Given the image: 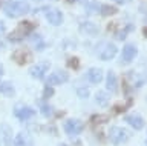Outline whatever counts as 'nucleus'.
Returning a JSON list of instances; mask_svg holds the SVG:
<instances>
[{
    "label": "nucleus",
    "mask_w": 147,
    "mask_h": 146,
    "mask_svg": "<svg viewBox=\"0 0 147 146\" xmlns=\"http://www.w3.org/2000/svg\"><path fill=\"white\" fill-rule=\"evenodd\" d=\"M2 75H3V65L0 63V77H2Z\"/></svg>",
    "instance_id": "nucleus-31"
},
{
    "label": "nucleus",
    "mask_w": 147,
    "mask_h": 146,
    "mask_svg": "<svg viewBox=\"0 0 147 146\" xmlns=\"http://www.w3.org/2000/svg\"><path fill=\"white\" fill-rule=\"evenodd\" d=\"M146 22H147V17H146Z\"/></svg>",
    "instance_id": "nucleus-37"
},
{
    "label": "nucleus",
    "mask_w": 147,
    "mask_h": 146,
    "mask_svg": "<svg viewBox=\"0 0 147 146\" xmlns=\"http://www.w3.org/2000/svg\"><path fill=\"white\" fill-rule=\"evenodd\" d=\"M14 115H16L18 120H28V118L34 117L35 111L29 106H23V105H17L16 109H14Z\"/></svg>",
    "instance_id": "nucleus-8"
},
{
    "label": "nucleus",
    "mask_w": 147,
    "mask_h": 146,
    "mask_svg": "<svg viewBox=\"0 0 147 146\" xmlns=\"http://www.w3.org/2000/svg\"><path fill=\"white\" fill-rule=\"evenodd\" d=\"M67 66L72 68V69H78V68H80V58H78V57L67 58Z\"/></svg>",
    "instance_id": "nucleus-22"
},
{
    "label": "nucleus",
    "mask_w": 147,
    "mask_h": 146,
    "mask_svg": "<svg viewBox=\"0 0 147 146\" xmlns=\"http://www.w3.org/2000/svg\"><path fill=\"white\" fill-rule=\"evenodd\" d=\"M60 146H67V145H60Z\"/></svg>",
    "instance_id": "nucleus-36"
},
{
    "label": "nucleus",
    "mask_w": 147,
    "mask_h": 146,
    "mask_svg": "<svg viewBox=\"0 0 147 146\" xmlns=\"http://www.w3.org/2000/svg\"><path fill=\"white\" fill-rule=\"evenodd\" d=\"M107 120H109L107 115H94L92 117V123L94 125H96V123H106Z\"/></svg>",
    "instance_id": "nucleus-25"
},
{
    "label": "nucleus",
    "mask_w": 147,
    "mask_h": 146,
    "mask_svg": "<svg viewBox=\"0 0 147 146\" xmlns=\"http://www.w3.org/2000/svg\"><path fill=\"white\" fill-rule=\"evenodd\" d=\"M14 146H32V139L29 134L20 132L14 137Z\"/></svg>",
    "instance_id": "nucleus-14"
},
{
    "label": "nucleus",
    "mask_w": 147,
    "mask_h": 146,
    "mask_svg": "<svg viewBox=\"0 0 147 146\" xmlns=\"http://www.w3.org/2000/svg\"><path fill=\"white\" fill-rule=\"evenodd\" d=\"M126 122L130 125L133 129H142L144 128V120H142L141 115H138V114H130V115L126 117Z\"/></svg>",
    "instance_id": "nucleus-13"
},
{
    "label": "nucleus",
    "mask_w": 147,
    "mask_h": 146,
    "mask_svg": "<svg viewBox=\"0 0 147 146\" xmlns=\"http://www.w3.org/2000/svg\"><path fill=\"white\" fill-rule=\"evenodd\" d=\"M138 54L136 48L133 46V45H126V46L123 48V54H121V60L126 62V63H130L133 58H135V56Z\"/></svg>",
    "instance_id": "nucleus-10"
},
{
    "label": "nucleus",
    "mask_w": 147,
    "mask_h": 146,
    "mask_svg": "<svg viewBox=\"0 0 147 146\" xmlns=\"http://www.w3.org/2000/svg\"><path fill=\"white\" fill-rule=\"evenodd\" d=\"M69 2H71V3H72V2H75V0H69Z\"/></svg>",
    "instance_id": "nucleus-35"
},
{
    "label": "nucleus",
    "mask_w": 147,
    "mask_h": 146,
    "mask_svg": "<svg viewBox=\"0 0 147 146\" xmlns=\"http://www.w3.org/2000/svg\"><path fill=\"white\" fill-rule=\"evenodd\" d=\"M46 19H48V22L54 26H58V25L63 23V14L60 10H49L46 12Z\"/></svg>",
    "instance_id": "nucleus-9"
},
{
    "label": "nucleus",
    "mask_w": 147,
    "mask_h": 146,
    "mask_svg": "<svg viewBox=\"0 0 147 146\" xmlns=\"http://www.w3.org/2000/svg\"><path fill=\"white\" fill-rule=\"evenodd\" d=\"M5 29H6V28H5V23H3V22H0V33H5Z\"/></svg>",
    "instance_id": "nucleus-29"
},
{
    "label": "nucleus",
    "mask_w": 147,
    "mask_h": 146,
    "mask_svg": "<svg viewBox=\"0 0 147 146\" xmlns=\"http://www.w3.org/2000/svg\"><path fill=\"white\" fill-rule=\"evenodd\" d=\"M84 129V123L80 120H67L64 123V131L69 135H77Z\"/></svg>",
    "instance_id": "nucleus-7"
},
{
    "label": "nucleus",
    "mask_w": 147,
    "mask_h": 146,
    "mask_svg": "<svg viewBox=\"0 0 147 146\" xmlns=\"http://www.w3.org/2000/svg\"><path fill=\"white\" fill-rule=\"evenodd\" d=\"M0 92L5 95H12L14 94V86L9 81H5V83H0Z\"/></svg>",
    "instance_id": "nucleus-19"
},
{
    "label": "nucleus",
    "mask_w": 147,
    "mask_h": 146,
    "mask_svg": "<svg viewBox=\"0 0 147 146\" xmlns=\"http://www.w3.org/2000/svg\"><path fill=\"white\" fill-rule=\"evenodd\" d=\"M113 111L118 114V112H123V111H126V109H124V106H121V105H117V106L113 108Z\"/></svg>",
    "instance_id": "nucleus-28"
},
{
    "label": "nucleus",
    "mask_w": 147,
    "mask_h": 146,
    "mask_svg": "<svg viewBox=\"0 0 147 146\" xmlns=\"http://www.w3.org/2000/svg\"><path fill=\"white\" fill-rule=\"evenodd\" d=\"M0 140H2V143L5 146H11L12 143V134H11V129H9V126L6 125H2L0 126Z\"/></svg>",
    "instance_id": "nucleus-15"
},
{
    "label": "nucleus",
    "mask_w": 147,
    "mask_h": 146,
    "mask_svg": "<svg viewBox=\"0 0 147 146\" xmlns=\"http://www.w3.org/2000/svg\"><path fill=\"white\" fill-rule=\"evenodd\" d=\"M113 2H117V3H119V5H123V3H127L129 0H113Z\"/></svg>",
    "instance_id": "nucleus-30"
},
{
    "label": "nucleus",
    "mask_w": 147,
    "mask_h": 146,
    "mask_svg": "<svg viewBox=\"0 0 147 146\" xmlns=\"http://www.w3.org/2000/svg\"><path fill=\"white\" fill-rule=\"evenodd\" d=\"M3 2H5V0H0V6H2V5H3Z\"/></svg>",
    "instance_id": "nucleus-34"
},
{
    "label": "nucleus",
    "mask_w": 147,
    "mask_h": 146,
    "mask_svg": "<svg viewBox=\"0 0 147 146\" xmlns=\"http://www.w3.org/2000/svg\"><path fill=\"white\" fill-rule=\"evenodd\" d=\"M34 29H35V23L23 20L17 25V28L8 35V40L9 42H14V43H18V42H22V40H25L26 35H29Z\"/></svg>",
    "instance_id": "nucleus-2"
},
{
    "label": "nucleus",
    "mask_w": 147,
    "mask_h": 146,
    "mask_svg": "<svg viewBox=\"0 0 147 146\" xmlns=\"http://www.w3.org/2000/svg\"><path fill=\"white\" fill-rule=\"evenodd\" d=\"M142 34H144V37L147 39V26H146V28H144V29H142Z\"/></svg>",
    "instance_id": "nucleus-32"
},
{
    "label": "nucleus",
    "mask_w": 147,
    "mask_h": 146,
    "mask_svg": "<svg viewBox=\"0 0 147 146\" xmlns=\"http://www.w3.org/2000/svg\"><path fill=\"white\" fill-rule=\"evenodd\" d=\"M129 137H130V135H129V132L126 129H123V128H118V126L112 128L110 132H109V139H110V141H112L113 145L124 143V141L129 140Z\"/></svg>",
    "instance_id": "nucleus-3"
},
{
    "label": "nucleus",
    "mask_w": 147,
    "mask_h": 146,
    "mask_svg": "<svg viewBox=\"0 0 147 146\" xmlns=\"http://www.w3.org/2000/svg\"><path fill=\"white\" fill-rule=\"evenodd\" d=\"M132 29H133V26L132 25H127L123 31H118V33H117V39L118 40H124V39H126V34L129 33V31H132Z\"/></svg>",
    "instance_id": "nucleus-23"
},
{
    "label": "nucleus",
    "mask_w": 147,
    "mask_h": 146,
    "mask_svg": "<svg viewBox=\"0 0 147 146\" xmlns=\"http://www.w3.org/2000/svg\"><path fill=\"white\" fill-rule=\"evenodd\" d=\"M96 103L100 105V106H106V105L109 103V97L106 92H98L96 94Z\"/></svg>",
    "instance_id": "nucleus-21"
},
{
    "label": "nucleus",
    "mask_w": 147,
    "mask_h": 146,
    "mask_svg": "<svg viewBox=\"0 0 147 146\" xmlns=\"http://www.w3.org/2000/svg\"><path fill=\"white\" fill-rule=\"evenodd\" d=\"M52 108L49 106V105H45V103H41V114H43L45 117H49V115H52Z\"/></svg>",
    "instance_id": "nucleus-24"
},
{
    "label": "nucleus",
    "mask_w": 147,
    "mask_h": 146,
    "mask_svg": "<svg viewBox=\"0 0 147 146\" xmlns=\"http://www.w3.org/2000/svg\"><path fill=\"white\" fill-rule=\"evenodd\" d=\"M5 48V43L2 42V39H0V49H3Z\"/></svg>",
    "instance_id": "nucleus-33"
},
{
    "label": "nucleus",
    "mask_w": 147,
    "mask_h": 146,
    "mask_svg": "<svg viewBox=\"0 0 147 146\" xmlns=\"http://www.w3.org/2000/svg\"><path fill=\"white\" fill-rule=\"evenodd\" d=\"M3 11L5 14L8 17H12V19H16V17H22L28 14V12H31V6L28 2H20V0H9L6 5L3 6Z\"/></svg>",
    "instance_id": "nucleus-1"
},
{
    "label": "nucleus",
    "mask_w": 147,
    "mask_h": 146,
    "mask_svg": "<svg viewBox=\"0 0 147 146\" xmlns=\"http://www.w3.org/2000/svg\"><path fill=\"white\" fill-rule=\"evenodd\" d=\"M69 80V75H67V72H64V71H55L52 72L48 79H46V86H52V85H61L64 83V81H67Z\"/></svg>",
    "instance_id": "nucleus-6"
},
{
    "label": "nucleus",
    "mask_w": 147,
    "mask_h": 146,
    "mask_svg": "<svg viewBox=\"0 0 147 146\" xmlns=\"http://www.w3.org/2000/svg\"><path fill=\"white\" fill-rule=\"evenodd\" d=\"M87 79H89V81H92V83H100V81L103 80V71H101L100 68H90V69L87 71Z\"/></svg>",
    "instance_id": "nucleus-17"
},
{
    "label": "nucleus",
    "mask_w": 147,
    "mask_h": 146,
    "mask_svg": "<svg viewBox=\"0 0 147 146\" xmlns=\"http://www.w3.org/2000/svg\"><path fill=\"white\" fill-rule=\"evenodd\" d=\"M78 95H80L81 98H86L87 95H89V89H84V88L78 89Z\"/></svg>",
    "instance_id": "nucleus-27"
},
{
    "label": "nucleus",
    "mask_w": 147,
    "mask_h": 146,
    "mask_svg": "<svg viewBox=\"0 0 147 146\" xmlns=\"http://www.w3.org/2000/svg\"><path fill=\"white\" fill-rule=\"evenodd\" d=\"M80 31L86 35H96L100 28L95 23H92V22H81L80 23Z\"/></svg>",
    "instance_id": "nucleus-12"
},
{
    "label": "nucleus",
    "mask_w": 147,
    "mask_h": 146,
    "mask_svg": "<svg viewBox=\"0 0 147 146\" xmlns=\"http://www.w3.org/2000/svg\"><path fill=\"white\" fill-rule=\"evenodd\" d=\"M106 86L110 92H117L118 89V80H117V75H115L113 71H109L107 72V79H106Z\"/></svg>",
    "instance_id": "nucleus-16"
},
{
    "label": "nucleus",
    "mask_w": 147,
    "mask_h": 146,
    "mask_svg": "<svg viewBox=\"0 0 147 146\" xmlns=\"http://www.w3.org/2000/svg\"><path fill=\"white\" fill-rule=\"evenodd\" d=\"M54 95V88L52 86H45L43 89V98H51Z\"/></svg>",
    "instance_id": "nucleus-26"
},
{
    "label": "nucleus",
    "mask_w": 147,
    "mask_h": 146,
    "mask_svg": "<svg viewBox=\"0 0 147 146\" xmlns=\"http://www.w3.org/2000/svg\"><path fill=\"white\" fill-rule=\"evenodd\" d=\"M11 58L17 63V65H26V63H29L32 60V54H31V51H28V49L20 48V49H16V51L12 52Z\"/></svg>",
    "instance_id": "nucleus-4"
},
{
    "label": "nucleus",
    "mask_w": 147,
    "mask_h": 146,
    "mask_svg": "<svg viewBox=\"0 0 147 146\" xmlns=\"http://www.w3.org/2000/svg\"><path fill=\"white\" fill-rule=\"evenodd\" d=\"M31 40H32V43L35 45V49H38V51H43V49H45V42L41 40V37H40L38 34L34 35V37H32Z\"/></svg>",
    "instance_id": "nucleus-20"
},
{
    "label": "nucleus",
    "mask_w": 147,
    "mask_h": 146,
    "mask_svg": "<svg viewBox=\"0 0 147 146\" xmlns=\"http://www.w3.org/2000/svg\"><path fill=\"white\" fill-rule=\"evenodd\" d=\"M117 12H118V10H117L115 6H112V5H101V6H100V14L104 16V17L115 16Z\"/></svg>",
    "instance_id": "nucleus-18"
},
{
    "label": "nucleus",
    "mask_w": 147,
    "mask_h": 146,
    "mask_svg": "<svg viewBox=\"0 0 147 146\" xmlns=\"http://www.w3.org/2000/svg\"><path fill=\"white\" fill-rule=\"evenodd\" d=\"M49 62H40L37 65H32L29 68V74L34 77V79H43L46 75V72L49 71Z\"/></svg>",
    "instance_id": "nucleus-5"
},
{
    "label": "nucleus",
    "mask_w": 147,
    "mask_h": 146,
    "mask_svg": "<svg viewBox=\"0 0 147 146\" xmlns=\"http://www.w3.org/2000/svg\"><path fill=\"white\" fill-rule=\"evenodd\" d=\"M117 56V46L112 43H107L106 46L100 51V58L101 60H110Z\"/></svg>",
    "instance_id": "nucleus-11"
}]
</instances>
